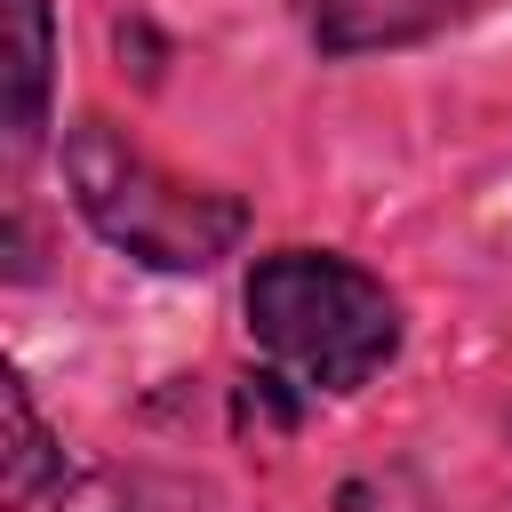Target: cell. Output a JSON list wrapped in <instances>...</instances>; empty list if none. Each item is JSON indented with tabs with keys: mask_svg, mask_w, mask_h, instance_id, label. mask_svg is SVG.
<instances>
[{
	"mask_svg": "<svg viewBox=\"0 0 512 512\" xmlns=\"http://www.w3.org/2000/svg\"><path fill=\"white\" fill-rule=\"evenodd\" d=\"M248 336L320 392H360L400 352V304L376 272L328 248H272L248 272Z\"/></svg>",
	"mask_w": 512,
	"mask_h": 512,
	"instance_id": "cell-1",
	"label": "cell"
},
{
	"mask_svg": "<svg viewBox=\"0 0 512 512\" xmlns=\"http://www.w3.org/2000/svg\"><path fill=\"white\" fill-rule=\"evenodd\" d=\"M64 184H72V208L120 256H136L152 272H208L248 232V208L232 192H208V184L168 176L112 120H72L64 128Z\"/></svg>",
	"mask_w": 512,
	"mask_h": 512,
	"instance_id": "cell-2",
	"label": "cell"
},
{
	"mask_svg": "<svg viewBox=\"0 0 512 512\" xmlns=\"http://www.w3.org/2000/svg\"><path fill=\"white\" fill-rule=\"evenodd\" d=\"M480 0H320L312 40L320 56H376V48H416L448 24H464Z\"/></svg>",
	"mask_w": 512,
	"mask_h": 512,
	"instance_id": "cell-3",
	"label": "cell"
},
{
	"mask_svg": "<svg viewBox=\"0 0 512 512\" xmlns=\"http://www.w3.org/2000/svg\"><path fill=\"white\" fill-rule=\"evenodd\" d=\"M8 32V144L32 152L48 128V80H56V16L48 0H0Z\"/></svg>",
	"mask_w": 512,
	"mask_h": 512,
	"instance_id": "cell-4",
	"label": "cell"
},
{
	"mask_svg": "<svg viewBox=\"0 0 512 512\" xmlns=\"http://www.w3.org/2000/svg\"><path fill=\"white\" fill-rule=\"evenodd\" d=\"M72 512H232L200 480H160V472H104L72 496Z\"/></svg>",
	"mask_w": 512,
	"mask_h": 512,
	"instance_id": "cell-5",
	"label": "cell"
},
{
	"mask_svg": "<svg viewBox=\"0 0 512 512\" xmlns=\"http://www.w3.org/2000/svg\"><path fill=\"white\" fill-rule=\"evenodd\" d=\"M0 408H8V472H0V496H8V504H32L64 456H56L48 424L32 416V392H24V376H8V384H0Z\"/></svg>",
	"mask_w": 512,
	"mask_h": 512,
	"instance_id": "cell-6",
	"label": "cell"
}]
</instances>
